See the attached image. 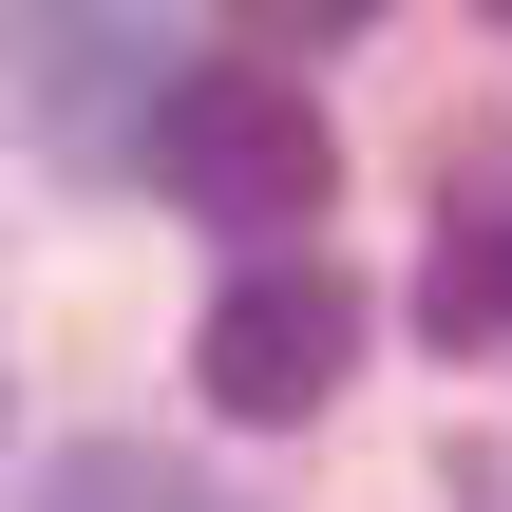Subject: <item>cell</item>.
<instances>
[{"label":"cell","mask_w":512,"mask_h":512,"mask_svg":"<svg viewBox=\"0 0 512 512\" xmlns=\"http://www.w3.org/2000/svg\"><path fill=\"white\" fill-rule=\"evenodd\" d=\"M38 512H209V494H190V475H152V456H57Z\"/></svg>","instance_id":"277c9868"},{"label":"cell","mask_w":512,"mask_h":512,"mask_svg":"<svg viewBox=\"0 0 512 512\" xmlns=\"http://www.w3.org/2000/svg\"><path fill=\"white\" fill-rule=\"evenodd\" d=\"M152 171H171V209H209V228H323L342 133H323L304 57H190V76L152 95Z\"/></svg>","instance_id":"6da1fadb"},{"label":"cell","mask_w":512,"mask_h":512,"mask_svg":"<svg viewBox=\"0 0 512 512\" xmlns=\"http://www.w3.org/2000/svg\"><path fill=\"white\" fill-rule=\"evenodd\" d=\"M361 380V285L304 247V266H247L209 323H190V399L228 418V437H304L323 399Z\"/></svg>","instance_id":"7a4b0ae2"},{"label":"cell","mask_w":512,"mask_h":512,"mask_svg":"<svg viewBox=\"0 0 512 512\" xmlns=\"http://www.w3.org/2000/svg\"><path fill=\"white\" fill-rule=\"evenodd\" d=\"M418 342H437V361H512V190H494V209H437Z\"/></svg>","instance_id":"3957f363"}]
</instances>
